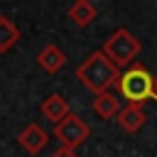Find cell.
Masks as SVG:
<instances>
[{"label":"cell","instance_id":"ba28073f","mask_svg":"<svg viewBox=\"0 0 157 157\" xmlns=\"http://www.w3.org/2000/svg\"><path fill=\"white\" fill-rule=\"evenodd\" d=\"M37 64H39L47 74H56L59 69L66 66V54H64L56 44H44L42 52L37 54Z\"/></svg>","mask_w":157,"mask_h":157},{"label":"cell","instance_id":"5b68a950","mask_svg":"<svg viewBox=\"0 0 157 157\" xmlns=\"http://www.w3.org/2000/svg\"><path fill=\"white\" fill-rule=\"evenodd\" d=\"M47 142H49V132H47L44 128H39L37 123L25 125V130L17 135V145H20L22 150H27L29 155H39V152L47 147Z\"/></svg>","mask_w":157,"mask_h":157},{"label":"cell","instance_id":"9c48e42d","mask_svg":"<svg viewBox=\"0 0 157 157\" xmlns=\"http://www.w3.org/2000/svg\"><path fill=\"white\" fill-rule=\"evenodd\" d=\"M91 108H93V113H96L98 118L110 120V118H115V115L120 113V98H118L115 93L105 91V93H98V96L93 98Z\"/></svg>","mask_w":157,"mask_h":157},{"label":"cell","instance_id":"52a82bcc","mask_svg":"<svg viewBox=\"0 0 157 157\" xmlns=\"http://www.w3.org/2000/svg\"><path fill=\"white\" fill-rule=\"evenodd\" d=\"M71 113V108H69V101L61 96V93H49L44 101H42V115L49 120V123H61L66 115Z\"/></svg>","mask_w":157,"mask_h":157},{"label":"cell","instance_id":"6da1fadb","mask_svg":"<svg viewBox=\"0 0 157 157\" xmlns=\"http://www.w3.org/2000/svg\"><path fill=\"white\" fill-rule=\"evenodd\" d=\"M76 78L98 96V93H105L110 86H115V81L120 78V69L98 49V52H91L76 66Z\"/></svg>","mask_w":157,"mask_h":157},{"label":"cell","instance_id":"30bf717a","mask_svg":"<svg viewBox=\"0 0 157 157\" xmlns=\"http://www.w3.org/2000/svg\"><path fill=\"white\" fill-rule=\"evenodd\" d=\"M66 15H69V20H71L76 27H88V25L96 20L98 10H96V5L88 2V0H76V2L66 10Z\"/></svg>","mask_w":157,"mask_h":157},{"label":"cell","instance_id":"277c9868","mask_svg":"<svg viewBox=\"0 0 157 157\" xmlns=\"http://www.w3.org/2000/svg\"><path fill=\"white\" fill-rule=\"evenodd\" d=\"M88 135H91V128H88L76 113H69L61 123L54 125V137H56L64 147H71V150H76L81 142H86Z\"/></svg>","mask_w":157,"mask_h":157},{"label":"cell","instance_id":"7a4b0ae2","mask_svg":"<svg viewBox=\"0 0 157 157\" xmlns=\"http://www.w3.org/2000/svg\"><path fill=\"white\" fill-rule=\"evenodd\" d=\"M115 86H118L120 96L135 105L155 101V96H157V78L140 61H132L125 71H120V78L115 81Z\"/></svg>","mask_w":157,"mask_h":157},{"label":"cell","instance_id":"7c38bea8","mask_svg":"<svg viewBox=\"0 0 157 157\" xmlns=\"http://www.w3.org/2000/svg\"><path fill=\"white\" fill-rule=\"evenodd\" d=\"M52 157H78V155H76V150H71V147H64V145H61V147H56V150L52 152Z\"/></svg>","mask_w":157,"mask_h":157},{"label":"cell","instance_id":"8fae6325","mask_svg":"<svg viewBox=\"0 0 157 157\" xmlns=\"http://www.w3.org/2000/svg\"><path fill=\"white\" fill-rule=\"evenodd\" d=\"M20 39V27L7 17V15H0V54L10 52Z\"/></svg>","mask_w":157,"mask_h":157},{"label":"cell","instance_id":"3957f363","mask_svg":"<svg viewBox=\"0 0 157 157\" xmlns=\"http://www.w3.org/2000/svg\"><path fill=\"white\" fill-rule=\"evenodd\" d=\"M142 44L140 39L128 29V27H118L105 42H103V54L118 66V69H128L132 61H137V54H140Z\"/></svg>","mask_w":157,"mask_h":157},{"label":"cell","instance_id":"8992f818","mask_svg":"<svg viewBox=\"0 0 157 157\" xmlns=\"http://www.w3.org/2000/svg\"><path fill=\"white\" fill-rule=\"evenodd\" d=\"M115 120H118V125L125 130V132H137L142 125H145V120H147V113H145V108L142 105H135V103H128V105H123L120 108V113L115 115Z\"/></svg>","mask_w":157,"mask_h":157}]
</instances>
